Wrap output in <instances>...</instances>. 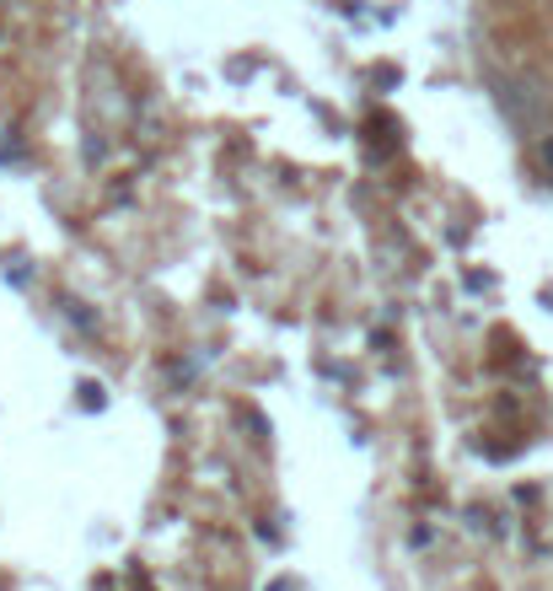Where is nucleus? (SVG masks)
Here are the masks:
<instances>
[{"mask_svg":"<svg viewBox=\"0 0 553 591\" xmlns=\"http://www.w3.org/2000/svg\"><path fill=\"white\" fill-rule=\"evenodd\" d=\"M543 162H549V173H553V134L543 140Z\"/></svg>","mask_w":553,"mask_h":591,"instance_id":"obj_3","label":"nucleus"},{"mask_svg":"<svg viewBox=\"0 0 553 591\" xmlns=\"http://www.w3.org/2000/svg\"><path fill=\"white\" fill-rule=\"evenodd\" d=\"M108 393H103V382H81V409H103Z\"/></svg>","mask_w":553,"mask_h":591,"instance_id":"obj_1","label":"nucleus"},{"mask_svg":"<svg viewBox=\"0 0 553 591\" xmlns=\"http://www.w3.org/2000/svg\"><path fill=\"white\" fill-rule=\"evenodd\" d=\"M269 591H296V587H291V581H274V587H269Z\"/></svg>","mask_w":553,"mask_h":591,"instance_id":"obj_4","label":"nucleus"},{"mask_svg":"<svg viewBox=\"0 0 553 591\" xmlns=\"http://www.w3.org/2000/svg\"><path fill=\"white\" fill-rule=\"evenodd\" d=\"M64 318H70V323H81V329H92V318H86V307H81V302H64Z\"/></svg>","mask_w":553,"mask_h":591,"instance_id":"obj_2","label":"nucleus"}]
</instances>
